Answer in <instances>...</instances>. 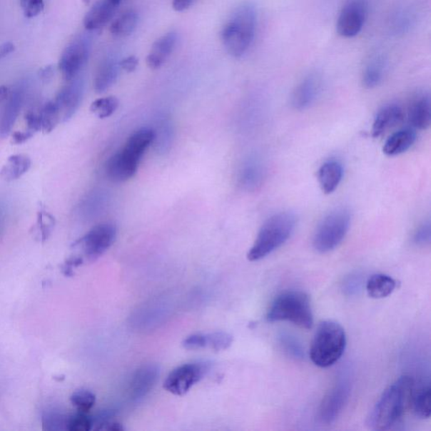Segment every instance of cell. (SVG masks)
<instances>
[{
	"instance_id": "52a82bcc",
	"label": "cell",
	"mask_w": 431,
	"mask_h": 431,
	"mask_svg": "<svg viewBox=\"0 0 431 431\" xmlns=\"http://www.w3.org/2000/svg\"><path fill=\"white\" fill-rule=\"evenodd\" d=\"M350 222V212L345 208L335 209L326 215L313 234L315 250L325 254L336 249L348 233Z\"/></svg>"
},
{
	"instance_id": "681fc988",
	"label": "cell",
	"mask_w": 431,
	"mask_h": 431,
	"mask_svg": "<svg viewBox=\"0 0 431 431\" xmlns=\"http://www.w3.org/2000/svg\"><path fill=\"white\" fill-rule=\"evenodd\" d=\"M109 1L112 4H114L115 6L118 7L119 4H121V1H123V0H109Z\"/></svg>"
},
{
	"instance_id": "8d00e7d4",
	"label": "cell",
	"mask_w": 431,
	"mask_h": 431,
	"mask_svg": "<svg viewBox=\"0 0 431 431\" xmlns=\"http://www.w3.org/2000/svg\"><path fill=\"white\" fill-rule=\"evenodd\" d=\"M66 429L69 431H88L93 428V420L86 413L72 415L66 421Z\"/></svg>"
},
{
	"instance_id": "836d02e7",
	"label": "cell",
	"mask_w": 431,
	"mask_h": 431,
	"mask_svg": "<svg viewBox=\"0 0 431 431\" xmlns=\"http://www.w3.org/2000/svg\"><path fill=\"white\" fill-rule=\"evenodd\" d=\"M156 132V140L158 151L166 153L171 147V140L173 139V126L170 121L166 120L161 123Z\"/></svg>"
},
{
	"instance_id": "f546056e",
	"label": "cell",
	"mask_w": 431,
	"mask_h": 431,
	"mask_svg": "<svg viewBox=\"0 0 431 431\" xmlns=\"http://www.w3.org/2000/svg\"><path fill=\"white\" fill-rule=\"evenodd\" d=\"M41 117V131L45 133H50L56 128L61 121L62 116L59 107L54 100L46 102L39 111Z\"/></svg>"
},
{
	"instance_id": "cb8c5ba5",
	"label": "cell",
	"mask_w": 431,
	"mask_h": 431,
	"mask_svg": "<svg viewBox=\"0 0 431 431\" xmlns=\"http://www.w3.org/2000/svg\"><path fill=\"white\" fill-rule=\"evenodd\" d=\"M31 159L26 154H15L7 158L0 170V176L8 182L20 179L30 171Z\"/></svg>"
},
{
	"instance_id": "e0dca14e",
	"label": "cell",
	"mask_w": 431,
	"mask_h": 431,
	"mask_svg": "<svg viewBox=\"0 0 431 431\" xmlns=\"http://www.w3.org/2000/svg\"><path fill=\"white\" fill-rule=\"evenodd\" d=\"M404 118L405 111L400 105L390 104L383 106L375 117L372 128V137H382L383 134L400 125Z\"/></svg>"
},
{
	"instance_id": "c3c4849f",
	"label": "cell",
	"mask_w": 431,
	"mask_h": 431,
	"mask_svg": "<svg viewBox=\"0 0 431 431\" xmlns=\"http://www.w3.org/2000/svg\"><path fill=\"white\" fill-rule=\"evenodd\" d=\"M11 93L9 88L4 86H0V102H3L7 100V98Z\"/></svg>"
},
{
	"instance_id": "ba28073f",
	"label": "cell",
	"mask_w": 431,
	"mask_h": 431,
	"mask_svg": "<svg viewBox=\"0 0 431 431\" xmlns=\"http://www.w3.org/2000/svg\"><path fill=\"white\" fill-rule=\"evenodd\" d=\"M91 39L86 35L78 36L66 46L61 55L59 68L66 81L78 76L90 59Z\"/></svg>"
},
{
	"instance_id": "7dc6e473",
	"label": "cell",
	"mask_w": 431,
	"mask_h": 431,
	"mask_svg": "<svg viewBox=\"0 0 431 431\" xmlns=\"http://www.w3.org/2000/svg\"><path fill=\"white\" fill-rule=\"evenodd\" d=\"M14 51H15V45L12 42H6V44L0 46V59L7 57Z\"/></svg>"
},
{
	"instance_id": "b9f144b4",
	"label": "cell",
	"mask_w": 431,
	"mask_h": 431,
	"mask_svg": "<svg viewBox=\"0 0 431 431\" xmlns=\"http://www.w3.org/2000/svg\"><path fill=\"white\" fill-rule=\"evenodd\" d=\"M26 130L35 135L41 131V117L39 111H29L25 116Z\"/></svg>"
},
{
	"instance_id": "484cf974",
	"label": "cell",
	"mask_w": 431,
	"mask_h": 431,
	"mask_svg": "<svg viewBox=\"0 0 431 431\" xmlns=\"http://www.w3.org/2000/svg\"><path fill=\"white\" fill-rule=\"evenodd\" d=\"M265 168L260 161H248L242 168L240 176L241 186L247 191H255L263 184Z\"/></svg>"
},
{
	"instance_id": "e575fe53",
	"label": "cell",
	"mask_w": 431,
	"mask_h": 431,
	"mask_svg": "<svg viewBox=\"0 0 431 431\" xmlns=\"http://www.w3.org/2000/svg\"><path fill=\"white\" fill-rule=\"evenodd\" d=\"M280 345L285 353L294 359H303L304 358V350L300 341L296 337L283 333L279 336Z\"/></svg>"
},
{
	"instance_id": "4dcf8cb0",
	"label": "cell",
	"mask_w": 431,
	"mask_h": 431,
	"mask_svg": "<svg viewBox=\"0 0 431 431\" xmlns=\"http://www.w3.org/2000/svg\"><path fill=\"white\" fill-rule=\"evenodd\" d=\"M118 107V99L115 96H108L93 101L91 106V111L99 118L105 119L113 115Z\"/></svg>"
},
{
	"instance_id": "4fadbf2b",
	"label": "cell",
	"mask_w": 431,
	"mask_h": 431,
	"mask_svg": "<svg viewBox=\"0 0 431 431\" xmlns=\"http://www.w3.org/2000/svg\"><path fill=\"white\" fill-rule=\"evenodd\" d=\"M84 93V81L81 76L69 81L61 90L54 101L57 102L62 121H68L76 113L81 106Z\"/></svg>"
},
{
	"instance_id": "d4e9b609",
	"label": "cell",
	"mask_w": 431,
	"mask_h": 431,
	"mask_svg": "<svg viewBox=\"0 0 431 431\" xmlns=\"http://www.w3.org/2000/svg\"><path fill=\"white\" fill-rule=\"evenodd\" d=\"M397 288V282L390 275L374 274L365 283V290L368 296L374 299L385 298Z\"/></svg>"
},
{
	"instance_id": "9a60e30c",
	"label": "cell",
	"mask_w": 431,
	"mask_h": 431,
	"mask_svg": "<svg viewBox=\"0 0 431 431\" xmlns=\"http://www.w3.org/2000/svg\"><path fill=\"white\" fill-rule=\"evenodd\" d=\"M159 377L157 365H143L135 372L130 383V396L134 402H139L153 390Z\"/></svg>"
},
{
	"instance_id": "60d3db41",
	"label": "cell",
	"mask_w": 431,
	"mask_h": 431,
	"mask_svg": "<svg viewBox=\"0 0 431 431\" xmlns=\"http://www.w3.org/2000/svg\"><path fill=\"white\" fill-rule=\"evenodd\" d=\"M182 345L187 350H198L206 348V335H191L187 337V338L183 341Z\"/></svg>"
},
{
	"instance_id": "ac0fdd59",
	"label": "cell",
	"mask_w": 431,
	"mask_h": 431,
	"mask_svg": "<svg viewBox=\"0 0 431 431\" xmlns=\"http://www.w3.org/2000/svg\"><path fill=\"white\" fill-rule=\"evenodd\" d=\"M177 41L178 35L175 31L159 37L149 51L146 59L148 66L151 69L161 68L174 51Z\"/></svg>"
},
{
	"instance_id": "5b68a950",
	"label": "cell",
	"mask_w": 431,
	"mask_h": 431,
	"mask_svg": "<svg viewBox=\"0 0 431 431\" xmlns=\"http://www.w3.org/2000/svg\"><path fill=\"white\" fill-rule=\"evenodd\" d=\"M346 343L345 331L339 323L322 321L313 335L309 355L317 367H330L343 355Z\"/></svg>"
},
{
	"instance_id": "7c38bea8",
	"label": "cell",
	"mask_w": 431,
	"mask_h": 431,
	"mask_svg": "<svg viewBox=\"0 0 431 431\" xmlns=\"http://www.w3.org/2000/svg\"><path fill=\"white\" fill-rule=\"evenodd\" d=\"M368 0H348L337 19V31L345 39L357 36L368 15Z\"/></svg>"
},
{
	"instance_id": "f907efd6",
	"label": "cell",
	"mask_w": 431,
	"mask_h": 431,
	"mask_svg": "<svg viewBox=\"0 0 431 431\" xmlns=\"http://www.w3.org/2000/svg\"><path fill=\"white\" fill-rule=\"evenodd\" d=\"M3 222H4V214H3L2 210L0 209V227H1Z\"/></svg>"
},
{
	"instance_id": "9c48e42d",
	"label": "cell",
	"mask_w": 431,
	"mask_h": 431,
	"mask_svg": "<svg viewBox=\"0 0 431 431\" xmlns=\"http://www.w3.org/2000/svg\"><path fill=\"white\" fill-rule=\"evenodd\" d=\"M210 370L208 362L186 363L173 370L163 383L168 392L177 396L186 395L192 387L198 383Z\"/></svg>"
},
{
	"instance_id": "74e56055",
	"label": "cell",
	"mask_w": 431,
	"mask_h": 431,
	"mask_svg": "<svg viewBox=\"0 0 431 431\" xmlns=\"http://www.w3.org/2000/svg\"><path fill=\"white\" fill-rule=\"evenodd\" d=\"M431 240L430 223L425 222L417 228L413 237L416 245L424 247L430 245Z\"/></svg>"
},
{
	"instance_id": "277c9868",
	"label": "cell",
	"mask_w": 431,
	"mask_h": 431,
	"mask_svg": "<svg viewBox=\"0 0 431 431\" xmlns=\"http://www.w3.org/2000/svg\"><path fill=\"white\" fill-rule=\"evenodd\" d=\"M297 219L289 212L275 213L262 225L254 245L248 253V260L259 261L273 254L292 236L296 228Z\"/></svg>"
},
{
	"instance_id": "603a6c76",
	"label": "cell",
	"mask_w": 431,
	"mask_h": 431,
	"mask_svg": "<svg viewBox=\"0 0 431 431\" xmlns=\"http://www.w3.org/2000/svg\"><path fill=\"white\" fill-rule=\"evenodd\" d=\"M416 141V133L413 129L405 128L392 133L386 140L383 153L387 156H397L409 150Z\"/></svg>"
},
{
	"instance_id": "3957f363",
	"label": "cell",
	"mask_w": 431,
	"mask_h": 431,
	"mask_svg": "<svg viewBox=\"0 0 431 431\" xmlns=\"http://www.w3.org/2000/svg\"><path fill=\"white\" fill-rule=\"evenodd\" d=\"M254 4L245 3L234 9L222 31L224 48L233 58H241L254 41L257 27Z\"/></svg>"
},
{
	"instance_id": "6da1fadb",
	"label": "cell",
	"mask_w": 431,
	"mask_h": 431,
	"mask_svg": "<svg viewBox=\"0 0 431 431\" xmlns=\"http://www.w3.org/2000/svg\"><path fill=\"white\" fill-rule=\"evenodd\" d=\"M415 384L414 379L410 376H402L392 383L370 412L367 421L368 427L384 431L397 425L410 406Z\"/></svg>"
},
{
	"instance_id": "ab89813d",
	"label": "cell",
	"mask_w": 431,
	"mask_h": 431,
	"mask_svg": "<svg viewBox=\"0 0 431 431\" xmlns=\"http://www.w3.org/2000/svg\"><path fill=\"white\" fill-rule=\"evenodd\" d=\"M363 280L359 275H351L345 279L343 283V290L345 294H358L362 287Z\"/></svg>"
},
{
	"instance_id": "bcb514c9",
	"label": "cell",
	"mask_w": 431,
	"mask_h": 431,
	"mask_svg": "<svg viewBox=\"0 0 431 431\" xmlns=\"http://www.w3.org/2000/svg\"><path fill=\"white\" fill-rule=\"evenodd\" d=\"M195 0H173L172 6L177 12H182L188 9Z\"/></svg>"
},
{
	"instance_id": "ffe728a7",
	"label": "cell",
	"mask_w": 431,
	"mask_h": 431,
	"mask_svg": "<svg viewBox=\"0 0 431 431\" xmlns=\"http://www.w3.org/2000/svg\"><path fill=\"white\" fill-rule=\"evenodd\" d=\"M116 9L109 0H101L93 4L84 16L83 26L91 31L101 29L113 17Z\"/></svg>"
},
{
	"instance_id": "1f68e13d",
	"label": "cell",
	"mask_w": 431,
	"mask_h": 431,
	"mask_svg": "<svg viewBox=\"0 0 431 431\" xmlns=\"http://www.w3.org/2000/svg\"><path fill=\"white\" fill-rule=\"evenodd\" d=\"M56 220L53 215L44 208H40L37 213L36 228L41 241L48 240L55 228Z\"/></svg>"
},
{
	"instance_id": "7402d4cb",
	"label": "cell",
	"mask_w": 431,
	"mask_h": 431,
	"mask_svg": "<svg viewBox=\"0 0 431 431\" xmlns=\"http://www.w3.org/2000/svg\"><path fill=\"white\" fill-rule=\"evenodd\" d=\"M120 62L114 58L106 59L98 68L93 87L97 93H105L114 86L121 71Z\"/></svg>"
},
{
	"instance_id": "4316f807",
	"label": "cell",
	"mask_w": 431,
	"mask_h": 431,
	"mask_svg": "<svg viewBox=\"0 0 431 431\" xmlns=\"http://www.w3.org/2000/svg\"><path fill=\"white\" fill-rule=\"evenodd\" d=\"M431 388L430 383L425 382L418 387H414L412 393L410 406L417 418L429 419L431 414L430 410Z\"/></svg>"
},
{
	"instance_id": "d590c367",
	"label": "cell",
	"mask_w": 431,
	"mask_h": 431,
	"mask_svg": "<svg viewBox=\"0 0 431 431\" xmlns=\"http://www.w3.org/2000/svg\"><path fill=\"white\" fill-rule=\"evenodd\" d=\"M96 395L91 391L79 390L70 397L72 405L81 413L87 414L96 404Z\"/></svg>"
},
{
	"instance_id": "8992f818",
	"label": "cell",
	"mask_w": 431,
	"mask_h": 431,
	"mask_svg": "<svg viewBox=\"0 0 431 431\" xmlns=\"http://www.w3.org/2000/svg\"><path fill=\"white\" fill-rule=\"evenodd\" d=\"M266 318L270 323L290 322L302 329L311 330L313 315L310 298L302 290H285L274 299Z\"/></svg>"
},
{
	"instance_id": "7bdbcfd3",
	"label": "cell",
	"mask_w": 431,
	"mask_h": 431,
	"mask_svg": "<svg viewBox=\"0 0 431 431\" xmlns=\"http://www.w3.org/2000/svg\"><path fill=\"white\" fill-rule=\"evenodd\" d=\"M138 63V58L136 56L131 55L120 61V67L126 72L133 73L137 69Z\"/></svg>"
},
{
	"instance_id": "7a4b0ae2",
	"label": "cell",
	"mask_w": 431,
	"mask_h": 431,
	"mask_svg": "<svg viewBox=\"0 0 431 431\" xmlns=\"http://www.w3.org/2000/svg\"><path fill=\"white\" fill-rule=\"evenodd\" d=\"M154 140L156 132L148 128L139 129L131 135L124 147L108 161L106 167L108 178L116 183L132 179L143 154L154 143Z\"/></svg>"
},
{
	"instance_id": "44dd1931",
	"label": "cell",
	"mask_w": 431,
	"mask_h": 431,
	"mask_svg": "<svg viewBox=\"0 0 431 431\" xmlns=\"http://www.w3.org/2000/svg\"><path fill=\"white\" fill-rule=\"evenodd\" d=\"M344 170L341 163L337 161L323 163L318 172V180L323 193H333L343 179Z\"/></svg>"
},
{
	"instance_id": "f1b7e54d",
	"label": "cell",
	"mask_w": 431,
	"mask_h": 431,
	"mask_svg": "<svg viewBox=\"0 0 431 431\" xmlns=\"http://www.w3.org/2000/svg\"><path fill=\"white\" fill-rule=\"evenodd\" d=\"M139 16L134 9H129L111 23L110 32L117 37L128 36L133 34L137 28Z\"/></svg>"
},
{
	"instance_id": "83f0119b",
	"label": "cell",
	"mask_w": 431,
	"mask_h": 431,
	"mask_svg": "<svg viewBox=\"0 0 431 431\" xmlns=\"http://www.w3.org/2000/svg\"><path fill=\"white\" fill-rule=\"evenodd\" d=\"M387 63L382 56H375L365 65L362 73V83L365 88H374L380 84L385 76Z\"/></svg>"
},
{
	"instance_id": "816d5d0a",
	"label": "cell",
	"mask_w": 431,
	"mask_h": 431,
	"mask_svg": "<svg viewBox=\"0 0 431 431\" xmlns=\"http://www.w3.org/2000/svg\"><path fill=\"white\" fill-rule=\"evenodd\" d=\"M82 1L86 4H90L91 0H82Z\"/></svg>"
},
{
	"instance_id": "ee69618b",
	"label": "cell",
	"mask_w": 431,
	"mask_h": 431,
	"mask_svg": "<svg viewBox=\"0 0 431 431\" xmlns=\"http://www.w3.org/2000/svg\"><path fill=\"white\" fill-rule=\"evenodd\" d=\"M34 136V133L26 129L25 131H18V132L14 133L12 135V143L17 145L25 143Z\"/></svg>"
},
{
	"instance_id": "f6af8a7d",
	"label": "cell",
	"mask_w": 431,
	"mask_h": 431,
	"mask_svg": "<svg viewBox=\"0 0 431 431\" xmlns=\"http://www.w3.org/2000/svg\"><path fill=\"white\" fill-rule=\"evenodd\" d=\"M55 73V69L53 65H49L40 69L39 78L44 83H49L53 79Z\"/></svg>"
},
{
	"instance_id": "2e32d148",
	"label": "cell",
	"mask_w": 431,
	"mask_h": 431,
	"mask_svg": "<svg viewBox=\"0 0 431 431\" xmlns=\"http://www.w3.org/2000/svg\"><path fill=\"white\" fill-rule=\"evenodd\" d=\"M24 101L25 91L22 88H17L9 93L1 117H0V136L2 138L8 137L11 133L14 126L20 116Z\"/></svg>"
},
{
	"instance_id": "5bb4252c",
	"label": "cell",
	"mask_w": 431,
	"mask_h": 431,
	"mask_svg": "<svg viewBox=\"0 0 431 431\" xmlns=\"http://www.w3.org/2000/svg\"><path fill=\"white\" fill-rule=\"evenodd\" d=\"M322 90V78L320 74L311 73L298 84L292 96V106L298 111L308 109L315 104Z\"/></svg>"
},
{
	"instance_id": "8fae6325",
	"label": "cell",
	"mask_w": 431,
	"mask_h": 431,
	"mask_svg": "<svg viewBox=\"0 0 431 431\" xmlns=\"http://www.w3.org/2000/svg\"><path fill=\"white\" fill-rule=\"evenodd\" d=\"M351 385L349 379L341 377L321 402L318 410V420L322 424L330 425L339 418L348 405L350 396Z\"/></svg>"
},
{
	"instance_id": "d6a6232c",
	"label": "cell",
	"mask_w": 431,
	"mask_h": 431,
	"mask_svg": "<svg viewBox=\"0 0 431 431\" xmlns=\"http://www.w3.org/2000/svg\"><path fill=\"white\" fill-rule=\"evenodd\" d=\"M233 338L227 332L220 331L206 335V348L222 351L230 348Z\"/></svg>"
},
{
	"instance_id": "30bf717a",
	"label": "cell",
	"mask_w": 431,
	"mask_h": 431,
	"mask_svg": "<svg viewBox=\"0 0 431 431\" xmlns=\"http://www.w3.org/2000/svg\"><path fill=\"white\" fill-rule=\"evenodd\" d=\"M116 234L117 229L114 224L101 223L75 242L73 246L81 247L87 260H96L113 245Z\"/></svg>"
},
{
	"instance_id": "f35d334b",
	"label": "cell",
	"mask_w": 431,
	"mask_h": 431,
	"mask_svg": "<svg viewBox=\"0 0 431 431\" xmlns=\"http://www.w3.org/2000/svg\"><path fill=\"white\" fill-rule=\"evenodd\" d=\"M21 6L26 18L39 15L44 9V0H21Z\"/></svg>"
},
{
	"instance_id": "d6986e66",
	"label": "cell",
	"mask_w": 431,
	"mask_h": 431,
	"mask_svg": "<svg viewBox=\"0 0 431 431\" xmlns=\"http://www.w3.org/2000/svg\"><path fill=\"white\" fill-rule=\"evenodd\" d=\"M409 118L416 129L426 130L431 123L430 97L427 93H419L412 99L409 106Z\"/></svg>"
}]
</instances>
